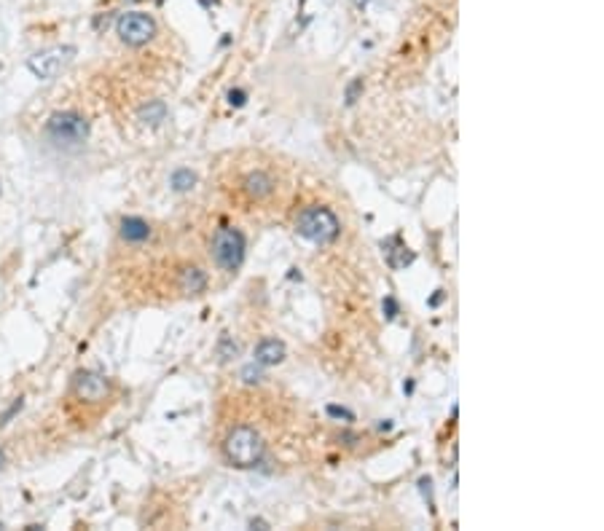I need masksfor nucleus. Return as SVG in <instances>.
Masks as SVG:
<instances>
[{"instance_id":"17","label":"nucleus","mask_w":604,"mask_h":531,"mask_svg":"<svg viewBox=\"0 0 604 531\" xmlns=\"http://www.w3.org/2000/svg\"><path fill=\"white\" fill-rule=\"evenodd\" d=\"M242 378H245V384H258L263 375H261V365L253 362V365H245L242 368Z\"/></svg>"},{"instance_id":"10","label":"nucleus","mask_w":604,"mask_h":531,"mask_svg":"<svg viewBox=\"0 0 604 531\" xmlns=\"http://www.w3.org/2000/svg\"><path fill=\"white\" fill-rule=\"evenodd\" d=\"M242 186L247 190V196H253V199H266L274 193V180L266 172H250Z\"/></svg>"},{"instance_id":"11","label":"nucleus","mask_w":604,"mask_h":531,"mask_svg":"<svg viewBox=\"0 0 604 531\" xmlns=\"http://www.w3.org/2000/svg\"><path fill=\"white\" fill-rule=\"evenodd\" d=\"M180 290L186 293V295H199V293H204V287H207V277H204V271L202 269H196V266H186L183 271H180Z\"/></svg>"},{"instance_id":"18","label":"nucleus","mask_w":604,"mask_h":531,"mask_svg":"<svg viewBox=\"0 0 604 531\" xmlns=\"http://www.w3.org/2000/svg\"><path fill=\"white\" fill-rule=\"evenodd\" d=\"M22 408H25V400H22V397H19V400H14V403H11V408H8V410L0 416V427H5V424H8V421H11V419H14V416H16Z\"/></svg>"},{"instance_id":"8","label":"nucleus","mask_w":604,"mask_h":531,"mask_svg":"<svg viewBox=\"0 0 604 531\" xmlns=\"http://www.w3.org/2000/svg\"><path fill=\"white\" fill-rule=\"evenodd\" d=\"M285 360V344L277 341V338H263L261 344L255 346V362L261 368H271V365H280Z\"/></svg>"},{"instance_id":"14","label":"nucleus","mask_w":604,"mask_h":531,"mask_svg":"<svg viewBox=\"0 0 604 531\" xmlns=\"http://www.w3.org/2000/svg\"><path fill=\"white\" fill-rule=\"evenodd\" d=\"M395 245H398L395 250H387V263H389V269H403V266L413 263V252L409 250V247H403L400 239H398Z\"/></svg>"},{"instance_id":"13","label":"nucleus","mask_w":604,"mask_h":531,"mask_svg":"<svg viewBox=\"0 0 604 531\" xmlns=\"http://www.w3.org/2000/svg\"><path fill=\"white\" fill-rule=\"evenodd\" d=\"M169 186H172V190H178V193H186V190H191V188L196 186V175H193L191 169L180 166V169H175V172H172Z\"/></svg>"},{"instance_id":"4","label":"nucleus","mask_w":604,"mask_h":531,"mask_svg":"<svg viewBox=\"0 0 604 531\" xmlns=\"http://www.w3.org/2000/svg\"><path fill=\"white\" fill-rule=\"evenodd\" d=\"M210 247H213L215 263L221 266L223 271H237V269L245 263L247 242H245L242 231H237V228H231V225H223V228L215 231Z\"/></svg>"},{"instance_id":"2","label":"nucleus","mask_w":604,"mask_h":531,"mask_svg":"<svg viewBox=\"0 0 604 531\" xmlns=\"http://www.w3.org/2000/svg\"><path fill=\"white\" fill-rule=\"evenodd\" d=\"M46 140L54 148L75 151L89 140V121L75 110H60L46 121Z\"/></svg>"},{"instance_id":"21","label":"nucleus","mask_w":604,"mask_h":531,"mask_svg":"<svg viewBox=\"0 0 604 531\" xmlns=\"http://www.w3.org/2000/svg\"><path fill=\"white\" fill-rule=\"evenodd\" d=\"M384 317H387V319H395V317H398V314H400V306H398V301H395V298H384Z\"/></svg>"},{"instance_id":"6","label":"nucleus","mask_w":604,"mask_h":531,"mask_svg":"<svg viewBox=\"0 0 604 531\" xmlns=\"http://www.w3.org/2000/svg\"><path fill=\"white\" fill-rule=\"evenodd\" d=\"M73 54H75L73 46H54V49H46V51H40V54H35V57L27 60V70H30L35 78H40V81H51V78L60 75V70L70 62Z\"/></svg>"},{"instance_id":"12","label":"nucleus","mask_w":604,"mask_h":531,"mask_svg":"<svg viewBox=\"0 0 604 531\" xmlns=\"http://www.w3.org/2000/svg\"><path fill=\"white\" fill-rule=\"evenodd\" d=\"M167 116H169V110H167V102H164V99H151V102H145V105L137 110V119L145 126H161L167 121Z\"/></svg>"},{"instance_id":"9","label":"nucleus","mask_w":604,"mask_h":531,"mask_svg":"<svg viewBox=\"0 0 604 531\" xmlns=\"http://www.w3.org/2000/svg\"><path fill=\"white\" fill-rule=\"evenodd\" d=\"M119 236L127 242V245H143L148 236H151V225L143 218H121L119 223Z\"/></svg>"},{"instance_id":"19","label":"nucleus","mask_w":604,"mask_h":531,"mask_svg":"<svg viewBox=\"0 0 604 531\" xmlns=\"http://www.w3.org/2000/svg\"><path fill=\"white\" fill-rule=\"evenodd\" d=\"M328 416L330 419H344V421H354V413L341 406H328Z\"/></svg>"},{"instance_id":"23","label":"nucleus","mask_w":604,"mask_h":531,"mask_svg":"<svg viewBox=\"0 0 604 531\" xmlns=\"http://www.w3.org/2000/svg\"><path fill=\"white\" fill-rule=\"evenodd\" d=\"M250 526H258V529H269V523H266V521H263V518H253V521H250Z\"/></svg>"},{"instance_id":"1","label":"nucleus","mask_w":604,"mask_h":531,"mask_svg":"<svg viewBox=\"0 0 604 531\" xmlns=\"http://www.w3.org/2000/svg\"><path fill=\"white\" fill-rule=\"evenodd\" d=\"M295 231L298 236H304L306 242H315V245H330L339 239L341 234V220L336 218L333 210L328 207H319V204H312V207H304L295 218Z\"/></svg>"},{"instance_id":"16","label":"nucleus","mask_w":604,"mask_h":531,"mask_svg":"<svg viewBox=\"0 0 604 531\" xmlns=\"http://www.w3.org/2000/svg\"><path fill=\"white\" fill-rule=\"evenodd\" d=\"M360 94H363V78H354L347 84V89H344V102L347 105H354L357 99H360Z\"/></svg>"},{"instance_id":"3","label":"nucleus","mask_w":604,"mask_h":531,"mask_svg":"<svg viewBox=\"0 0 604 531\" xmlns=\"http://www.w3.org/2000/svg\"><path fill=\"white\" fill-rule=\"evenodd\" d=\"M223 454L234 467L250 469L263 462L266 445H263V438L255 432L253 427H234L228 432L226 443H223Z\"/></svg>"},{"instance_id":"24","label":"nucleus","mask_w":604,"mask_h":531,"mask_svg":"<svg viewBox=\"0 0 604 531\" xmlns=\"http://www.w3.org/2000/svg\"><path fill=\"white\" fill-rule=\"evenodd\" d=\"M441 301H444V290H438V295H435V298H433V301H430V306H438V304H441Z\"/></svg>"},{"instance_id":"15","label":"nucleus","mask_w":604,"mask_h":531,"mask_svg":"<svg viewBox=\"0 0 604 531\" xmlns=\"http://www.w3.org/2000/svg\"><path fill=\"white\" fill-rule=\"evenodd\" d=\"M239 354V346L234 344L228 336H223L221 341H218V357L221 360H231V357H237Z\"/></svg>"},{"instance_id":"7","label":"nucleus","mask_w":604,"mask_h":531,"mask_svg":"<svg viewBox=\"0 0 604 531\" xmlns=\"http://www.w3.org/2000/svg\"><path fill=\"white\" fill-rule=\"evenodd\" d=\"M73 395L81 403H102L110 395V381L97 371H81L73 378Z\"/></svg>"},{"instance_id":"5","label":"nucleus","mask_w":604,"mask_h":531,"mask_svg":"<svg viewBox=\"0 0 604 531\" xmlns=\"http://www.w3.org/2000/svg\"><path fill=\"white\" fill-rule=\"evenodd\" d=\"M156 19L151 16V14H145V11H127V14H121L119 16V22H116V32H119V38H121V43H127V46H145V43H151L154 38H156Z\"/></svg>"},{"instance_id":"20","label":"nucleus","mask_w":604,"mask_h":531,"mask_svg":"<svg viewBox=\"0 0 604 531\" xmlns=\"http://www.w3.org/2000/svg\"><path fill=\"white\" fill-rule=\"evenodd\" d=\"M228 102H231L234 108H242V105L247 102V92H245V89H231V92H228Z\"/></svg>"},{"instance_id":"22","label":"nucleus","mask_w":604,"mask_h":531,"mask_svg":"<svg viewBox=\"0 0 604 531\" xmlns=\"http://www.w3.org/2000/svg\"><path fill=\"white\" fill-rule=\"evenodd\" d=\"M430 486H433V483H430V478H422V480H419V489H422L424 499H430V504H433V497H430V494H433V489H430Z\"/></svg>"},{"instance_id":"25","label":"nucleus","mask_w":604,"mask_h":531,"mask_svg":"<svg viewBox=\"0 0 604 531\" xmlns=\"http://www.w3.org/2000/svg\"><path fill=\"white\" fill-rule=\"evenodd\" d=\"M3 465H5V454H3V448H0V469H3Z\"/></svg>"}]
</instances>
